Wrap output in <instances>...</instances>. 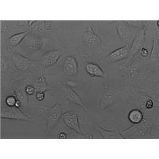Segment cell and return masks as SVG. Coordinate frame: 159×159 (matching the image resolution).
I'll list each match as a JSON object with an SVG mask.
<instances>
[{
    "mask_svg": "<svg viewBox=\"0 0 159 159\" xmlns=\"http://www.w3.org/2000/svg\"><path fill=\"white\" fill-rule=\"evenodd\" d=\"M119 70L124 80V88L127 86L139 87L147 72V64L139 60V56H135L128 64L119 65Z\"/></svg>",
    "mask_w": 159,
    "mask_h": 159,
    "instance_id": "cell-1",
    "label": "cell"
},
{
    "mask_svg": "<svg viewBox=\"0 0 159 159\" xmlns=\"http://www.w3.org/2000/svg\"><path fill=\"white\" fill-rule=\"evenodd\" d=\"M125 92L129 93V102L132 107L140 110L152 109L159 107V100L154 98L147 90L139 87L127 86Z\"/></svg>",
    "mask_w": 159,
    "mask_h": 159,
    "instance_id": "cell-2",
    "label": "cell"
},
{
    "mask_svg": "<svg viewBox=\"0 0 159 159\" xmlns=\"http://www.w3.org/2000/svg\"><path fill=\"white\" fill-rule=\"evenodd\" d=\"M154 128L159 129V124L156 118L152 116H144L143 120L138 124L123 130L121 134L126 139H152L151 133Z\"/></svg>",
    "mask_w": 159,
    "mask_h": 159,
    "instance_id": "cell-3",
    "label": "cell"
},
{
    "mask_svg": "<svg viewBox=\"0 0 159 159\" xmlns=\"http://www.w3.org/2000/svg\"><path fill=\"white\" fill-rule=\"evenodd\" d=\"M40 111L47 125L46 133L44 136V139H46L61 117L63 114V108L57 101L52 107L43 106L41 107Z\"/></svg>",
    "mask_w": 159,
    "mask_h": 159,
    "instance_id": "cell-4",
    "label": "cell"
},
{
    "mask_svg": "<svg viewBox=\"0 0 159 159\" xmlns=\"http://www.w3.org/2000/svg\"><path fill=\"white\" fill-rule=\"evenodd\" d=\"M100 114L102 111L121 100V97L116 88L110 83H106L100 92Z\"/></svg>",
    "mask_w": 159,
    "mask_h": 159,
    "instance_id": "cell-5",
    "label": "cell"
},
{
    "mask_svg": "<svg viewBox=\"0 0 159 159\" xmlns=\"http://www.w3.org/2000/svg\"><path fill=\"white\" fill-rule=\"evenodd\" d=\"M150 22V21L144 25L143 27L141 28L136 33L133 42L129 49V56L124 61V64H128L130 63L134 57L138 54V52H139L141 48L144 47L145 42L146 31Z\"/></svg>",
    "mask_w": 159,
    "mask_h": 159,
    "instance_id": "cell-6",
    "label": "cell"
},
{
    "mask_svg": "<svg viewBox=\"0 0 159 159\" xmlns=\"http://www.w3.org/2000/svg\"><path fill=\"white\" fill-rule=\"evenodd\" d=\"M153 38L152 49L147 63V70L149 73L153 74L159 72V36L156 30L153 29Z\"/></svg>",
    "mask_w": 159,
    "mask_h": 159,
    "instance_id": "cell-7",
    "label": "cell"
},
{
    "mask_svg": "<svg viewBox=\"0 0 159 159\" xmlns=\"http://www.w3.org/2000/svg\"><path fill=\"white\" fill-rule=\"evenodd\" d=\"M57 86L61 95L67 101L72 104H75L80 106L85 111L89 110V108L85 106L81 97L74 90H73L72 88L64 85L60 80H57Z\"/></svg>",
    "mask_w": 159,
    "mask_h": 159,
    "instance_id": "cell-8",
    "label": "cell"
},
{
    "mask_svg": "<svg viewBox=\"0 0 159 159\" xmlns=\"http://www.w3.org/2000/svg\"><path fill=\"white\" fill-rule=\"evenodd\" d=\"M1 118L2 119H14L17 120L33 121L34 119L25 114L21 109L4 105L1 109Z\"/></svg>",
    "mask_w": 159,
    "mask_h": 159,
    "instance_id": "cell-9",
    "label": "cell"
},
{
    "mask_svg": "<svg viewBox=\"0 0 159 159\" xmlns=\"http://www.w3.org/2000/svg\"><path fill=\"white\" fill-rule=\"evenodd\" d=\"M67 52L68 49L66 47L48 51L42 56L40 64L44 68L51 67L57 63L61 56Z\"/></svg>",
    "mask_w": 159,
    "mask_h": 159,
    "instance_id": "cell-10",
    "label": "cell"
},
{
    "mask_svg": "<svg viewBox=\"0 0 159 159\" xmlns=\"http://www.w3.org/2000/svg\"><path fill=\"white\" fill-rule=\"evenodd\" d=\"M61 118L66 126L74 132L83 134L80 126L79 115L78 112L69 110L63 113Z\"/></svg>",
    "mask_w": 159,
    "mask_h": 159,
    "instance_id": "cell-11",
    "label": "cell"
},
{
    "mask_svg": "<svg viewBox=\"0 0 159 159\" xmlns=\"http://www.w3.org/2000/svg\"><path fill=\"white\" fill-rule=\"evenodd\" d=\"M30 33L25 38L23 45L29 51H39L44 45L45 40L42 37Z\"/></svg>",
    "mask_w": 159,
    "mask_h": 159,
    "instance_id": "cell-12",
    "label": "cell"
},
{
    "mask_svg": "<svg viewBox=\"0 0 159 159\" xmlns=\"http://www.w3.org/2000/svg\"><path fill=\"white\" fill-rule=\"evenodd\" d=\"M82 40L88 47L95 48L101 43V38L94 32L92 25H89L82 34Z\"/></svg>",
    "mask_w": 159,
    "mask_h": 159,
    "instance_id": "cell-13",
    "label": "cell"
},
{
    "mask_svg": "<svg viewBox=\"0 0 159 159\" xmlns=\"http://www.w3.org/2000/svg\"><path fill=\"white\" fill-rule=\"evenodd\" d=\"M130 46L129 43H126L124 46L115 50L105 58V61L108 63H114L119 61L127 59L129 55Z\"/></svg>",
    "mask_w": 159,
    "mask_h": 159,
    "instance_id": "cell-14",
    "label": "cell"
},
{
    "mask_svg": "<svg viewBox=\"0 0 159 159\" xmlns=\"http://www.w3.org/2000/svg\"><path fill=\"white\" fill-rule=\"evenodd\" d=\"M116 22V27L118 36L123 42L128 43L131 39L134 29L131 28L125 22V21H118Z\"/></svg>",
    "mask_w": 159,
    "mask_h": 159,
    "instance_id": "cell-15",
    "label": "cell"
},
{
    "mask_svg": "<svg viewBox=\"0 0 159 159\" xmlns=\"http://www.w3.org/2000/svg\"><path fill=\"white\" fill-rule=\"evenodd\" d=\"M78 63L76 58L72 56H67L64 61L63 70L68 76H73L78 72Z\"/></svg>",
    "mask_w": 159,
    "mask_h": 159,
    "instance_id": "cell-16",
    "label": "cell"
},
{
    "mask_svg": "<svg viewBox=\"0 0 159 159\" xmlns=\"http://www.w3.org/2000/svg\"><path fill=\"white\" fill-rule=\"evenodd\" d=\"M12 61L18 70L21 72L27 70L30 65V60L22 56L19 52H16L13 55Z\"/></svg>",
    "mask_w": 159,
    "mask_h": 159,
    "instance_id": "cell-17",
    "label": "cell"
},
{
    "mask_svg": "<svg viewBox=\"0 0 159 159\" xmlns=\"http://www.w3.org/2000/svg\"><path fill=\"white\" fill-rule=\"evenodd\" d=\"M14 95L16 96L17 99L20 102L21 110L26 114L27 116H29V99L28 95L25 92V89L21 88L16 90L14 92Z\"/></svg>",
    "mask_w": 159,
    "mask_h": 159,
    "instance_id": "cell-18",
    "label": "cell"
},
{
    "mask_svg": "<svg viewBox=\"0 0 159 159\" xmlns=\"http://www.w3.org/2000/svg\"><path fill=\"white\" fill-rule=\"evenodd\" d=\"M38 25H37L34 28H31V29L27 30L24 32L13 34L10 38H8V39H7L8 45L9 46V47L11 48L16 47L17 46L19 45L22 41H24L25 38L26 37L28 34L31 33L33 31L38 29Z\"/></svg>",
    "mask_w": 159,
    "mask_h": 159,
    "instance_id": "cell-19",
    "label": "cell"
},
{
    "mask_svg": "<svg viewBox=\"0 0 159 159\" xmlns=\"http://www.w3.org/2000/svg\"><path fill=\"white\" fill-rule=\"evenodd\" d=\"M93 127L104 139H125V138L118 130H107L102 128L96 123H93Z\"/></svg>",
    "mask_w": 159,
    "mask_h": 159,
    "instance_id": "cell-20",
    "label": "cell"
},
{
    "mask_svg": "<svg viewBox=\"0 0 159 159\" xmlns=\"http://www.w3.org/2000/svg\"><path fill=\"white\" fill-rule=\"evenodd\" d=\"M85 70L89 75L91 77H99V78H106L107 77L106 74L102 69L98 66L97 64L93 63H88L85 65Z\"/></svg>",
    "mask_w": 159,
    "mask_h": 159,
    "instance_id": "cell-21",
    "label": "cell"
},
{
    "mask_svg": "<svg viewBox=\"0 0 159 159\" xmlns=\"http://www.w3.org/2000/svg\"><path fill=\"white\" fill-rule=\"evenodd\" d=\"M36 92H45L48 90L52 89V88L47 83L46 78L45 75H42L35 81L34 85Z\"/></svg>",
    "mask_w": 159,
    "mask_h": 159,
    "instance_id": "cell-22",
    "label": "cell"
},
{
    "mask_svg": "<svg viewBox=\"0 0 159 159\" xmlns=\"http://www.w3.org/2000/svg\"><path fill=\"white\" fill-rule=\"evenodd\" d=\"M144 114L142 110L139 109L135 108L130 110L129 112L128 118L130 123L134 124H138L143 120Z\"/></svg>",
    "mask_w": 159,
    "mask_h": 159,
    "instance_id": "cell-23",
    "label": "cell"
},
{
    "mask_svg": "<svg viewBox=\"0 0 159 159\" xmlns=\"http://www.w3.org/2000/svg\"><path fill=\"white\" fill-rule=\"evenodd\" d=\"M150 21H125V22L132 29L138 31Z\"/></svg>",
    "mask_w": 159,
    "mask_h": 159,
    "instance_id": "cell-24",
    "label": "cell"
},
{
    "mask_svg": "<svg viewBox=\"0 0 159 159\" xmlns=\"http://www.w3.org/2000/svg\"><path fill=\"white\" fill-rule=\"evenodd\" d=\"M17 101L18 99L16 98V96L14 94L12 96H8L7 98H6V105L9 107H15Z\"/></svg>",
    "mask_w": 159,
    "mask_h": 159,
    "instance_id": "cell-25",
    "label": "cell"
},
{
    "mask_svg": "<svg viewBox=\"0 0 159 159\" xmlns=\"http://www.w3.org/2000/svg\"><path fill=\"white\" fill-rule=\"evenodd\" d=\"M72 136H70L68 138H71V139H92L93 138V136L91 134H80L76 132H75L74 133H71Z\"/></svg>",
    "mask_w": 159,
    "mask_h": 159,
    "instance_id": "cell-26",
    "label": "cell"
},
{
    "mask_svg": "<svg viewBox=\"0 0 159 159\" xmlns=\"http://www.w3.org/2000/svg\"><path fill=\"white\" fill-rule=\"evenodd\" d=\"M25 92L28 96H31L34 94L36 92V89L34 86L32 85H28L25 88Z\"/></svg>",
    "mask_w": 159,
    "mask_h": 159,
    "instance_id": "cell-27",
    "label": "cell"
},
{
    "mask_svg": "<svg viewBox=\"0 0 159 159\" xmlns=\"http://www.w3.org/2000/svg\"><path fill=\"white\" fill-rule=\"evenodd\" d=\"M35 97L38 101H42L45 98V92H37Z\"/></svg>",
    "mask_w": 159,
    "mask_h": 159,
    "instance_id": "cell-28",
    "label": "cell"
},
{
    "mask_svg": "<svg viewBox=\"0 0 159 159\" xmlns=\"http://www.w3.org/2000/svg\"><path fill=\"white\" fill-rule=\"evenodd\" d=\"M140 54L143 57H147L149 55V52L148 49H147L146 47H143L141 48L139 51Z\"/></svg>",
    "mask_w": 159,
    "mask_h": 159,
    "instance_id": "cell-29",
    "label": "cell"
},
{
    "mask_svg": "<svg viewBox=\"0 0 159 159\" xmlns=\"http://www.w3.org/2000/svg\"><path fill=\"white\" fill-rule=\"evenodd\" d=\"M66 84L67 86L72 88H76L78 86V82L76 81L72 80H70L67 81V82H66Z\"/></svg>",
    "mask_w": 159,
    "mask_h": 159,
    "instance_id": "cell-30",
    "label": "cell"
},
{
    "mask_svg": "<svg viewBox=\"0 0 159 159\" xmlns=\"http://www.w3.org/2000/svg\"><path fill=\"white\" fill-rule=\"evenodd\" d=\"M58 138L60 139H66L67 138V134L65 132H61L59 134Z\"/></svg>",
    "mask_w": 159,
    "mask_h": 159,
    "instance_id": "cell-31",
    "label": "cell"
},
{
    "mask_svg": "<svg viewBox=\"0 0 159 159\" xmlns=\"http://www.w3.org/2000/svg\"><path fill=\"white\" fill-rule=\"evenodd\" d=\"M45 23V25L46 29L47 30H49L51 29V23L52 21H43Z\"/></svg>",
    "mask_w": 159,
    "mask_h": 159,
    "instance_id": "cell-32",
    "label": "cell"
}]
</instances>
